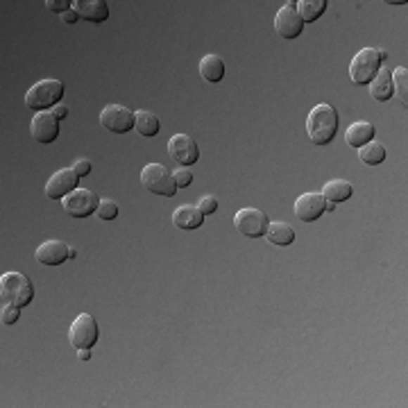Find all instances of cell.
Here are the masks:
<instances>
[{
	"label": "cell",
	"instance_id": "21",
	"mask_svg": "<svg viewBox=\"0 0 408 408\" xmlns=\"http://www.w3.org/2000/svg\"><path fill=\"white\" fill-rule=\"evenodd\" d=\"M352 193H354V186H352L350 181H345V179H331V181H326L324 186H322V198L326 202H331V204L350 200Z\"/></svg>",
	"mask_w": 408,
	"mask_h": 408
},
{
	"label": "cell",
	"instance_id": "7",
	"mask_svg": "<svg viewBox=\"0 0 408 408\" xmlns=\"http://www.w3.org/2000/svg\"><path fill=\"white\" fill-rule=\"evenodd\" d=\"M61 207L70 218H89L100 207V198L89 189H75L70 196L61 200Z\"/></svg>",
	"mask_w": 408,
	"mask_h": 408
},
{
	"label": "cell",
	"instance_id": "29",
	"mask_svg": "<svg viewBox=\"0 0 408 408\" xmlns=\"http://www.w3.org/2000/svg\"><path fill=\"white\" fill-rule=\"evenodd\" d=\"M172 177H175V184H177V189H186L193 184V172L191 168H179L172 172Z\"/></svg>",
	"mask_w": 408,
	"mask_h": 408
},
{
	"label": "cell",
	"instance_id": "32",
	"mask_svg": "<svg viewBox=\"0 0 408 408\" xmlns=\"http://www.w3.org/2000/svg\"><path fill=\"white\" fill-rule=\"evenodd\" d=\"M73 170L77 172V177H87L91 175V161L89 159H77L73 163Z\"/></svg>",
	"mask_w": 408,
	"mask_h": 408
},
{
	"label": "cell",
	"instance_id": "28",
	"mask_svg": "<svg viewBox=\"0 0 408 408\" xmlns=\"http://www.w3.org/2000/svg\"><path fill=\"white\" fill-rule=\"evenodd\" d=\"M0 318H3V324H16L20 318V309L14 304H3V315Z\"/></svg>",
	"mask_w": 408,
	"mask_h": 408
},
{
	"label": "cell",
	"instance_id": "37",
	"mask_svg": "<svg viewBox=\"0 0 408 408\" xmlns=\"http://www.w3.org/2000/svg\"><path fill=\"white\" fill-rule=\"evenodd\" d=\"M326 211H329V213H331V211H336V204H331V202H326Z\"/></svg>",
	"mask_w": 408,
	"mask_h": 408
},
{
	"label": "cell",
	"instance_id": "35",
	"mask_svg": "<svg viewBox=\"0 0 408 408\" xmlns=\"http://www.w3.org/2000/svg\"><path fill=\"white\" fill-rule=\"evenodd\" d=\"M79 361H89L91 359V350H79Z\"/></svg>",
	"mask_w": 408,
	"mask_h": 408
},
{
	"label": "cell",
	"instance_id": "12",
	"mask_svg": "<svg viewBox=\"0 0 408 408\" xmlns=\"http://www.w3.org/2000/svg\"><path fill=\"white\" fill-rule=\"evenodd\" d=\"M75 189H79V177L73 168H61L46 184V198L50 200H64Z\"/></svg>",
	"mask_w": 408,
	"mask_h": 408
},
{
	"label": "cell",
	"instance_id": "33",
	"mask_svg": "<svg viewBox=\"0 0 408 408\" xmlns=\"http://www.w3.org/2000/svg\"><path fill=\"white\" fill-rule=\"evenodd\" d=\"M50 114H53L57 120H64V118L68 116V107H64V105H57L53 111H50Z\"/></svg>",
	"mask_w": 408,
	"mask_h": 408
},
{
	"label": "cell",
	"instance_id": "30",
	"mask_svg": "<svg viewBox=\"0 0 408 408\" xmlns=\"http://www.w3.org/2000/svg\"><path fill=\"white\" fill-rule=\"evenodd\" d=\"M198 209L204 213V216H211V213H216V211H218V200L213 198V196H204V198H200V202H198Z\"/></svg>",
	"mask_w": 408,
	"mask_h": 408
},
{
	"label": "cell",
	"instance_id": "27",
	"mask_svg": "<svg viewBox=\"0 0 408 408\" xmlns=\"http://www.w3.org/2000/svg\"><path fill=\"white\" fill-rule=\"evenodd\" d=\"M96 213L100 220H114L118 216V204L114 200H100V207Z\"/></svg>",
	"mask_w": 408,
	"mask_h": 408
},
{
	"label": "cell",
	"instance_id": "22",
	"mask_svg": "<svg viewBox=\"0 0 408 408\" xmlns=\"http://www.w3.org/2000/svg\"><path fill=\"white\" fill-rule=\"evenodd\" d=\"M200 75L211 84H218L224 77V61L218 55H207L200 61Z\"/></svg>",
	"mask_w": 408,
	"mask_h": 408
},
{
	"label": "cell",
	"instance_id": "26",
	"mask_svg": "<svg viewBox=\"0 0 408 408\" xmlns=\"http://www.w3.org/2000/svg\"><path fill=\"white\" fill-rule=\"evenodd\" d=\"M390 77H393V91L397 94V98H400L402 105L406 107L408 105V68L406 66L395 68Z\"/></svg>",
	"mask_w": 408,
	"mask_h": 408
},
{
	"label": "cell",
	"instance_id": "19",
	"mask_svg": "<svg viewBox=\"0 0 408 408\" xmlns=\"http://www.w3.org/2000/svg\"><path fill=\"white\" fill-rule=\"evenodd\" d=\"M393 77H390V70L388 68H379V73L374 75V79L370 82V96L376 102H388L393 98Z\"/></svg>",
	"mask_w": 408,
	"mask_h": 408
},
{
	"label": "cell",
	"instance_id": "14",
	"mask_svg": "<svg viewBox=\"0 0 408 408\" xmlns=\"http://www.w3.org/2000/svg\"><path fill=\"white\" fill-rule=\"evenodd\" d=\"M30 134L37 143H44V146L55 143L59 136V120L53 114H46V111L34 114L32 122H30Z\"/></svg>",
	"mask_w": 408,
	"mask_h": 408
},
{
	"label": "cell",
	"instance_id": "20",
	"mask_svg": "<svg viewBox=\"0 0 408 408\" xmlns=\"http://www.w3.org/2000/svg\"><path fill=\"white\" fill-rule=\"evenodd\" d=\"M265 238H268L272 245H277V248H288V245L295 243V229L283 220L270 222L268 231H265Z\"/></svg>",
	"mask_w": 408,
	"mask_h": 408
},
{
	"label": "cell",
	"instance_id": "17",
	"mask_svg": "<svg viewBox=\"0 0 408 408\" xmlns=\"http://www.w3.org/2000/svg\"><path fill=\"white\" fill-rule=\"evenodd\" d=\"M172 224L184 231L200 229L204 224V213L198 207H193V204H181V207L172 211Z\"/></svg>",
	"mask_w": 408,
	"mask_h": 408
},
{
	"label": "cell",
	"instance_id": "11",
	"mask_svg": "<svg viewBox=\"0 0 408 408\" xmlns=\"http://www.w3.org/2000/svg\"><path fill=\"white\" fill-rule=\"evenodd\" d=\"M274 30H277V34L286 41H293V39H298L302 34V30H304V20L300 18L298 14V5L293 3H286L277 16H274Z\"/></svg>",
	"mask_w": 408,
	"mask_h": 408
},
{
	"label": "cell",
	"instance_id": "25",
	"mask_svg": "<svg viewBox=\"0 0 408 408\" xmlns=\"http://www.w3.org/2000/svg\"><path fill=\"white\" fill-rule=\"evenodd\" d=\"M359 159L365 166H381L385 161V146H381V143H376V141H370L367 146L359 148Z\"/></svg>",
	"mask_w": 408,
	"mask_h": 408
},
{
	"label": "cell",
	"instance_id": "13",
	"mask_svg": "<svg viewBox=\"0 0 408 408\" xmlns=\"http://www.w3.org/2000/svg\"><path fill=\"white\" fill-rule=\"evenodd\" d=\"M293 211L302 222H313L326 211V200L322 198V193H304L295 202Z\"/></svg>",
	"mask_w": 408,
	"mask_h": 408
},
{
	"label": "cell",
	"instance_id": "34",
	"mask_svg": "<svg viewBox=\"0 0 408 408\" xmlns=\"http://www.w3.org/2000/svg\"><path fill=\"white\" fill-rule=\"evenodd\" d=\"M77 18H79V14L75 12V9H68V12L64 14V20L68 25H73V23H77Z\"/></svg>",
	"mask_w": 408,
	"mask_h": 408
},
{
	"label": "cell",
	"instance_id": "23",
	"mask_svg": "<svg viewBox=\"0 0 408 408\" xmlns=\"http://www.w3.org/2000/svg\"><path fill=\"white\" fill-rule=\"evenodd\" d=\"M295 5H298V14L306 25V23L318 20L326 12V5L329 3H326V0H300V3H295Z\"/></svg>",
	"mask_w": 408,
	"mask_h": 408
},
{
	"label": "cell",
	"instance_id": "16",
	"mask_svg": "<svg viewBox=\"0 0 408 408\" xmlns=\"http://www.w3.org/2000/svg\"><path fill=\"white\" fill-rule=\"evenodd\" d=\"M73 9L79 14V18L89 20V23H105L109 18V5L105 0H75Z\"/></svg>",
	"mask_w": 408,
	"mask_h": 408
},
{
	"label": "cell",
	"instance_id": "18",
	"mask_svg": "<svg viewBox=\"0 0 408 408\" xmlns=\"http://www.w3.org/2000/svg\"><path fill=\"white\" fill-rule=\"evenodd\" d=\"M376 136V127L372 125V122H367V120H359V122H352L350 127H347L345 132V141H347V146H352V148H363L367 146L370 141H374Z\"/></svg>",
	"mask_w": 408,
	"mask_h": 408
},
{
	"label": "cell",
	"instance_id": "36",
	"mask_svg": "<svg viewBox=\"0 0 408 408\" xmlns=\"http://www.w3.org/2000/svg\"><path fill=\"white\" fill-rule=\"evenodd\" d=\"M75 257H77V250H75V248H68V261H70V259H75Z\"/></svg>",
	"mask_w": 408,
	"mask_h": 408
},
{
	"label": "cell",
	"instance_id": "6",
	"mask_svg": "<svg viewBox=\"0 0 408 408\" xmlns=\"http://www.w3.org/2000/svg\"><path fill=\"white\" fill-rule=\"evenodd\" d=\"M100 338V326L91 313H79L68 329V340L73 350H91Z\"/></svg>",
	"mask_w": 408,
	"mask_h": 408
},
{
	"label": "cell",
	"instance_id": "8",
	"mask_svg": "<svg viewBox=\"0 0 408 408\" xmlns=\"http://www.w3.org/2000/svg\"><path fill=\"white\" fill-rule=\"evenodd\" d=\"M268 216L259 209H241L236 216H234V227L238 229V234H243L245 238H261L268 231Z\"/></svg>",
	"mask_w": 408,
	"mask_h": 408
},
{
	"label": "cell",
	"instance_id": "10",
	"mask_svg": "<svg viewBox=\"0 0 408 408\" xmlns=\"http://www.w3.org/2000/svg\"><path fill=\"white\" fill-rule=\"evenodd\" d=\"M168 155L172 161L179 163L181 168H191V166H196L200 159V148L189 134H175L168 141Z\"/></svg>",
	"mask_w": 408,
	"mask_h": 408
},
{
	"label": "cell",
	"instance_id": "1",
	"mask_svg": "<svg viewBox=\"0 0 408 408\" xmlns=\"http://www.w3.org/2000/svg\"><path fill=\"white\" fill-rule=\"evenodd\" d=\"M336 132H338V111L331 105H315L311 109L309 118H306V134L315 143V146H326L336 139Z\"/></svg>",
	"mask_w": 408,
	"mask_h": 408
},
{
	"label": "cell",
	"instance_id": "4",
	"mask_svg": "<svg viewBox=\"0 0 408 408\" xmlns=\"http://www.w3.org/2000/svg\"><path fill=\"white\" fill-rule=\"evenodd\" d=\"M141 184L146 191L155 193V196H161V198H175V193L179 191L172 172L166 166H161V163H148V166L141 170Z\"/></svg>",
	"mask_w": 408,
	"mask_h": 408
},
{
	"label": "cell",
	"instance_id": "24",
	"mask_svg": "<svg viewBox=\"0 0 408 408\" xmlns=\"http://www.w3.org/2000/svg\"><path fill=\"white\" fill-rule=\"evenodd\" d=\"M136 114V122H134V127L141 136H146V139H152V136H157L159 134V129H161V122L155 114H150V111H134Z\"/></svg>",
	"mask_w": 408,
	"mask_h": 408
},
{
	"label": "cell",
	"instance_id": "2",
	"mask_svg": "<svg viewBox=\"0 0 408 408\" xmlns=\"http://www.w3.org/2000/svg\"><path fill=\"white\" fill-rule=\"evenodd\" d=\"M61 98H64V82L55 79V77H48V79H41L37 82L34 87H30L27 96H25V107L30 111H41L46 109H55Z\"/></svg>",
	"mask_w": 408,
	"mask_h": 408
},
{
	"label": "cell",
	"instance_id": "5",
	"mask_svg": "<svg viewBox=\"0 0 408 408\" xmlns=\"http://www.w3.org/2000/svg\"><path fill=\"white\" fill-rule=\"evenodd\" d=\"M381 55L379 48H363L356 53V57L352 59L350 64V79L354 82L356 87H365L374 79V75L379 73L381 68Z\"/></svg>",
	"mask_w": 408,
	"mask_h": 408
},
{
	"label": "cell",
	"instance_id": "15",
	"mask_svg": "<svg viewBox=\"0 0 408 408\" xmlns=\"http://www.w3.org/2000/svg\"><path fill=\"white\" fill-rule=\"evenodd\" d=\"M34 259L44 265H61L64 261H68V245L64 241L50 238L39 245L34 252Z\"/></svg>",
	"mask_w": 408,
	"mask_h": 408
},
{
	"label": "cell",
	"instance_id": "31",
	"mask_svg": "<svg viewBox=\"0 0 408 408\" xmlns=\"http://www.w3.org/2000/svg\"><path fill=\"white\" fill-rule=\"evenodd\" d=\"M46 7L55 14H66L68 9H73V3L70 0H46Z\"/></svg>",
	"mask_w": 408,
	"mask_h": 408
},
{
	"label": "cell",
	"instance_id": "3",
	"mask_svg": "<svg viewBox=\"0 0 408 408\" xmlns=\"http://www.w3.org/2000/svg\"><path fill=\"white\" fill-rule=\"evenodd\" d=\"M0 300H3V304H14L18 309H23L34 300V286L25 274L7 272L0 277Z\"/></svg>",
	"mask_w": 408,
	"mask_h": 408
},
{
	"label": "cell",
	"instance_id": "9",
	"mask_svg": "<svg viewBox=\"0 0 408 408\" xmlns=\"http://www.w3.org/2000/svg\"><path fill=\"white\" fill-rule=\"evenodd\" d=\"M134 122H136V114H132L122 105H107L100 111V125L107 132H114V134H127L134 127Z\"/></svg>",
	"mask_w": 408,
	"mask_h": 408
}]
</instances>
